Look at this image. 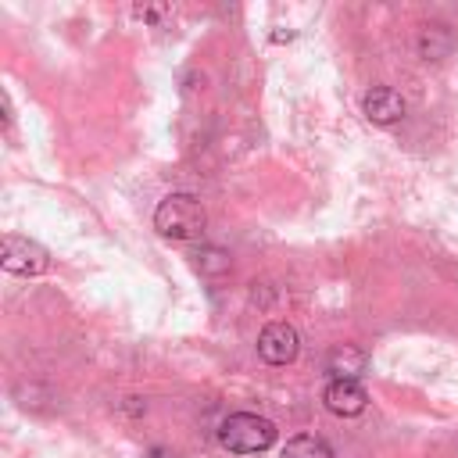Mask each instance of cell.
<instances>
[{
    "label": "cell",
    "mask_w": 458,
    "mask_h": 458,
    "mask_svg": "<svg viewBox=\"0 0 458 458\" xmlns=\"http://www.w3.org/2000/svg\"><path fill=\"white\" fill-rule=\"evenodd\" d=\"M208 225V211L193 193H168L154 208V229L165 240H200Z\"/></svg>",
    "instance_id": "obj_1"
},
{
    "label": "cell",
    "mask_w": 458,
    "mask_h": 458,
    "mask_svg": "<svg viewBox=\"0 0 458 458\" xmlns=\"http://www.w3.org/2000/svg\"><path fill=\"white\" fill-rule=\"evenodd\" d=\"M301 351V336L290 322H268L258 333V358L268 365H290Z\"/></svg>",
    "instance_id": "obj_4"
},
{
    "label": "cell",
    "mask_w": 458,
    "mask_h": 458,
    "mask_svg": "<svg viewBox=\"0 0 458 458\" xmlns=\"http://www.w3.org/2000/svg\"><path fill=\"white\" fill-rule=\"evenodd\" d=\"M283 458H333V447L315 433H297L283 444Z\"/></svg>",
    "instance_id": "obj_8"
},
{
    "label": "cell",
    "mask_w": 458,
    "mask_h": 458,
    "mask_svg": "<svg viewBox=\"0 0 458 458\" xmlns=\"http://www.w3.org/2000/svg\"><path fill=\"white\" fill-rule=\"evenodd\" d=\"M0 265L11 276H43L50 268V250L29 236L7 233L0 243Z\"/></svg>",
    "instance_id": "obj_3"
},
{
    "label": "cell",
    "mask_w": 458,
    "mask_h": 458,
    "mask_svg": "<svg viewBox=\"0 0 458 458\" xmlns=\"http://www.w3.org/2000/svg\"><path fill=\"white\" fill-rule=\"evenodd\" d=\"M322 404L340 419H354L369 408V394L358 379H329V386L322 390Z\"/></svg>",
    "instance_id": "obj_5"
},
{
    "label": "cell",
    "mask_w": 458,
    "mask_h": 458,
    "mask_svg": "<svg viewBox=\"0 0 458 458\" xmlns=\"http://www.w3.org/2000/svg\"><path fill=\"white\" fill-rule=\"evenodd\" d=\"M451 47H454V39H451L447 25H426L419 36V50L426 61H444L451 54Z\"/></svg>",
    "instance_id": "obj_9"
},
{
    "label": "cell",
    "mask_w": 458,
    "mask_h": 458,
    "mask_svg": "<svg viewBox=\"0 0 458 458\" xmlns=\"http://www.w3.org/2000/svg\"><path fill=\"white\" fill-rule=\"evenodd\" d=\"M197 258H200V261H197L200 272H225V268H229V254L218 250V247H204Z\"/></svg>",
    "instance_id": "obj_10"
},
{
    "label": "cell",
    "mask_w": 458,
    "mask_h": 458,
    "mask_svg": "<svg viewBox=\"0 0 458 458\" xmlns=\"http://www.w3.org/2000/svg\"><path fill=\"white\" fill-rule=\"evenodd\" d=\"M276 422H268L265 415L254 411H233L222 419L218 426V444L233 454H261L276 444Z\"/></svg>",
    "instance_id": "obj_2"
},
{
    "label": "cell",
    "mask_w": 458,
    "mask_h": 458,
    "mask_svg": "<svg viewBox=\"0 0 458 458\" xmlns=\"http://www.w3.org/2000/svg\"><path fill=\"white\" fill-rule=\"evenodd\" d=\"M361 111H365V118L372 125H394V122L404 118V100L390 86H372L365 93V100H361Z\"/></svg>",
    "instance_id": "obj_6"
},
{
    "label": "cell",
    "mask_w": 458,
    "mask_h": 458,
    "mask_svg": "<svg viewBox=\"0 0 458 458\" xmlns=\"http://www.w3.org/2000/svg\"><path fill=\"white\" fill-rule=\"evenodd\" d=\"M326 372H333V379H358L365 372V354L351 344H340L326 354Z\"/></svg>",
    "instance_id": "obj_7"
}]
</instances>
